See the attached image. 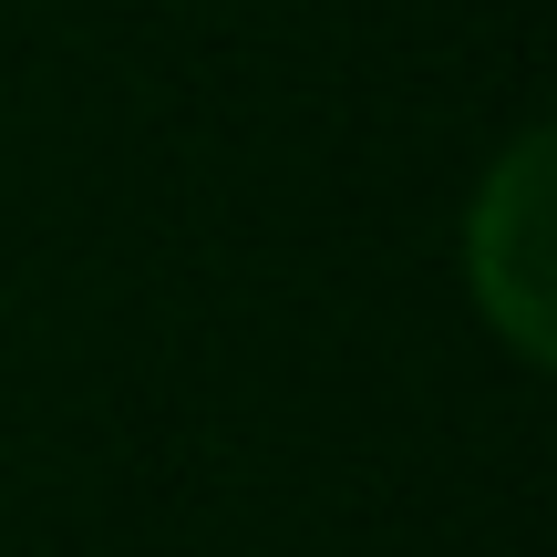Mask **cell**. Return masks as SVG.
I'll list each match as a JSON object with an SVG mask.
<instances>
[{"instance_id":"6da1fadb","label":"cell","mask_w":557,"mask_h":557,"mask_svg":"<svg viewBox=\"0 0 557 557\" xmlns=\"http://www.w3.org/2000/svg\"><path fill=\"white\" fill-rule=\"evenodd\" d=\"M547 165L557 145L527 135L517 156L496 165V186L465 218V278H475V310L517 341L527 361H547L557 341V218H547Z\"/></svg>"}]
</instances>
